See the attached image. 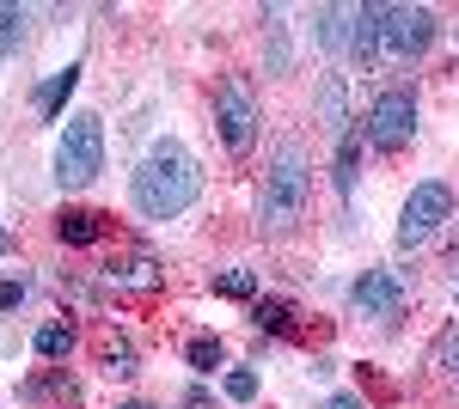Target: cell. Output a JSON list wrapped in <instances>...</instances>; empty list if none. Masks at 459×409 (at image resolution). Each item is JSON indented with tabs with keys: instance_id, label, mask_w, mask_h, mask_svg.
<instances>
[{
	"instance_id": "17",
	"label": "cell",
	"mask_w": 459,
	"mask_h": 409,
	"mask_svg": "<svg viewBox=\"0 0 459 409\" xmlns=\"http://www.w3.org/2000/svg\"><path fill=\"white\" fill-rule=\"evenodd\" d=\"M31 348L43 354V361H68L74 348H80V330H74V324H62V318H49V324H37Z\"/></svg>"
},
{
	"instance_id": "4",
	"label": "cell",
	"mask_w": 459,
	"mask_h": 409,
	"mask_svg": "<svg viewBox=\"0 0 459 409\" xmlns=\"http://www.w3.org/2000/svg\"><path fill=\"white\" fill-rule=\"evenodd\" d=\"M361 135L374 153H404L411 141H417V92L411 86H386L374 110H368V123H361Z\"/></svg>"
},
{
	"instance_id": "12",
	"label": "cell",
	"mask_w": 459,
	"mask_h": 409,
	"mask_svg": "<svg viewBox=\"0 0 459 409\" xmlns=\"http://www.w3.org/2000/svg\"><path fill=\"white\" fill-rule=\"evenodd\" d=\"M318 116H325V129L343 141L355 129V116H350V80L343 73H325V86H318Z\"/></svg>"
},
{
	"instance_id": "9",
	"label": "cell",
	"mask_w": 459,
	"mask_h": 409,
	"mask_svg": "<svg viewBox=\"0 0 459 409\" xmlns=\"http://www.w3.org/2000/svg\"><path fill=\"white\" fill-rule=\"evenodd\" d=\"M99 287L105 294H160L166 287V269L147 251H129V257H110L105 269H99Z\"/></svg>"
},
{
	"instance_id": "16",
	"label": "cell",
	"mask_w": 459,
	"mask_h": 409,
	"mask_svg": "<svg viewBox=\"0 0 459 409\" xmlns=\"http://www.w3.org/2000/svg\"><path fill=\"white\" fill-rule=\"evenodd\" d=\"M294 318H300V311L288 306V300H270V294L251 300V324H257L264 337H294Z\"/></svg>"
},
{
	"instance_id": "1",
	"label": "cell",
	"mask_w": 459,
	"mask_h": 409,
	"mask_svg": "<svg viewBox=\"0 0 459 409\" xmlns=\"http://www.w3.org/2000/svg\"><path fill=\"white\" fill-rule=\"evenodd\" d=\"M196 196H203V166L172 135L153 141L142 159H135V171H129V202H135L142 220H178Z\"/></svg>"
},
{
	"instance_id": "24",
	"label": "cell",
	"mask_w": 459,
	"mask_h": 409,
	"mask_svg": "<svg viewBox=\"0 0 459 409\" xmlns=\"http://www.w3.org/2000/svg\"><path fill=\"white\" fill-rule=\"evenodd\" d=\"M435 361H441V367H447V373L459 379V324L447 330V337H441V354H435Z\"/></svg>"
},
{
	"instance_id": "8",
	"label": "cell",
	"mask_w": 459,
	"mask_h": 409,
	"mask_svg": "<svg viewBox=\"0 0 459 409\" xmlns=\"http://www.w3.org/2000/svg\"><path fill=\"white\" fill-rule=\"evenodd\" d=\"M350 306L361 311V318H398L404 311V281L392 269H361L355 275V287H350Z\"/></svg>"
},
{
	"instance_id": "19",
	"label": "cell",
	"mask_w": 459,
	"mask_h": 409,
	"mask_svg": "<svg viewBox=\"0 0 459 409\" xmlns=\"http://www.w3.org/2000/svg\"><path fill=\"white\" fill-rule=\"evenodd\" d=\"M313 19H318V43H325V49H343V37H350L355 6H318Z\"/></svg>"
},
{
	"instance_id": "3",
	"label": "cell",
	"mask_w": 459,
	"mask_h": 409,
	"mask_svg": "<svg viewBox=\"0 0 459 409\" xmlns=\"http://www.w3.org/2000/svg\"><path fill=\"white\" fill-rule=\"evenodd\" d=\"M99 171H105V116L74 110L62 141H56V183L62 190H86Z\"/></svg>"
},
{
	"instance_id": "14",
	"label": "cell",
	"mask_w": 459,
	"mask_h": 409,
	"mask_svg": "<svg viewBox=\"0 0 459 409\" xmlns=\"http://www.w3.org/2000/svg\"><path fill=\"white\" fill-rule=\"evenodd\" d=\"M80 62H68V68L62 73H49V80H43V86H37L31 92V104H37V116H43V123H56V116H62V104L74 98V86H80Z\"/></svg>"
},
{
	"instance_id": "7",
	"label": "cell",
	"mask_w": 459,
	"mask_h": 409,
	"mask_svg": "<svg viewBox=\"0 0 459 409\" xmlns=\"http://www.w3.org/2000/svg\"><path fill=\"white\" fill-rule=\"evenodd\" d=\"M214 123H221V141H227V153H251V141H257V104L239 80H221V92H214Z\"/></svg>"
},
{
	"instance_id": "25",
	"label": "cell",
	"mask_w": 459,
	"mask_h": 409,
	"mask_svg": "<svg viewBox=\"0 0 459 409\" xmlns=\"http://www.w3.org/2000/svg\"><path fill=\"white\" fill-rule=\"evenodd\" d=\"M25 306V281H0V311H19Z\"/></svg>"
},
{
	"instance_id": "26",
	"label": "cell",
	"mask_w": 459,
	"mask_h": 409,
	"mask_svg": "<svg viewBox=\"0 0 459 409\" xmlns=\"http://www.w3.org/2000/svg\"><path fill=\"white\" fill-rule=\"evenodd\" d=\"M318 409H361V404H355V397H325Z\"/></svg>"
},
{
	"instance_id": "18",
	"label": "cell",
	"mask_w": 459,
	"mask_h": 409,
	"mask_svg": "<svg viewBox=\"0 0 459 409\" xmlns=\"http://www.w3.org/2000/svg\"><path fill=\"white\" fill-rule=\"evenodd\" d=\"M355 171H361V129H350V135L337 141V166H331V183H337L343 202L355 196Z\"/></svg>"
},
{
	"instance_id": "15",
	"label": "cell",
	"mask_w": 459,
	"mask_h": 409,
	"mask_svg": "<svg viewBox=\"0 0 459 409\" xmlns=\"http://www.w3.org/2000/svg\"><path fill=\"white\" fill-rule=\"evenodd\" d=\"M99 367H105L110 379H135V373H142V354H135V342H129V337L105 330V337H99Z\"/></svg>"
},
{
	"instance_id": "27",
	"label": "cell",
	"mask_w": 459,
	"mask_h": 409,
	"mask_svg": "<svg viewBox=\"0 0 459 409\" xmlns=\"http://www.w3.org/2000/svg\"><path fill=\"white\" fill-rule=\"evenodd\" d=\"M117 409H160V404H142V397H129V404H117Z\"/></svg>"
},
{
	"instance_id": "13",
	"label": "cell",
	"mask_w": 459,
	"mask_h": 409,
	"mask_svg": "<svg viewBox=\"0 0 459 409\" xmlns=\"http://www.w3.org/2000/svg\"><path fill=\"white\" fill-rule=\"evenodd\" d=\"M19 397H25V404H80V379L68 373V367H56V373H37V379H25V385H19Z\"/></svg>"
},
{
	"instance_id": "10",
	"label": "cell",
	"mask_w": 459,
	"mask_h": 409,
	"mask_svg": "<svg viewBox=\"0 0 459 409\" xmlns=\"http://www.w3.org/2000/svg\"><path fill=\"white\" fill-rule=\"evenodd\" d=\"M380 49H386V6H355V19H350V55L361 62V73L380 68Z\"/></svg>"
},
{
	"instance_id": "28",
	"label": "cell",
	"mask_w": 459,
	"mask_h": 409,
	"mask_svg": "<svg viewBox=\"0 0 459 409\" xmlns=\"http://www.w3.org/2000/svg\"><path fill=\"white\" fill-rule=\"evenodd\" d=\"M6 251H13V239H6V233H0V257H6Z\"/></svg>"
},
{
	"instance_id": "6",
	"label": "cell",
	"mask_w": 459,
	"mask_h": 409,
	"mask_svg": "<svg viewBox=\"0 0 459 409\" xmlns=\"http://www.w3.org/2000/svg\"><path fill=\"white\" fill-rule=\"evenodd\" d=\"M429 43H435V13L429 6H386V49L380 62H417Z\"/></svg>"
},
{
	"instance_id": "20",
	"label": "cell",
	"mask_w": 459,
	"mask_h": 409,
	"mask_svg": "<svg viewBox=\"0 0 459 409\" xmlns=\"http://www.w3.org/2000/svg\"><path fill=\"white\" fill-rule=\"evenodd\" d=\"M184 361H190V373H221L227 348H221V337H190L184 342Z\"/></svg>"
},
{
	"instance_id": "5",
	"label": "cell",
	"mask_w": 459,
	"mask_h": 409,
	"mask_svg": "<svg viewBox=\"0 0 459 409\" xmlns=\"http://www.w3.org/2000/svg\"><path fill=\"white\" fill-rule=\"evenodd\" d=\"M447 220H454V190H447L441 177H429V183H417V190L404 196V208H398V244L417 251V244H429Z\"/></svg>"
},
{
	"instance_id": "23",
	"label": "cell",
	"mask_w": 459,
	"mask_h": 409,
	"mask_svg": "<svg viewBox=\"0 0 459 409\" xmlns=\"http://www.w3.org/2000/svg\"><path fill=\"white\" fill-rule=\"evenodd\" d=\"M25 6H0V55H19V43H25Z\"/></svg>"
},
{
	"instance_id": "11",
	"label": "cell",
	"mask_w": 459,
	"mask_h": 409,
	"mask_svg": "<svg viewBox=\"0 0 459 409\" xmlns=\"http://www.w3.org/2000/svg\"><path fill=\"white\" fill-rule=\"evenodd\" d=\"M105 233H110V214H99V208H62V214H56V239L68 244V251L99 244Z\"/></svg>"
},
{
	"instance_id": "29",
	"label": "cell",
	"mask_w": 459,
	"mask_h": 409,
	"mask_svg": "<svg viewBox=\"0 0 459 409\" xmlns=\"http://www.w3.org/2000/svg\"><path fill=\"white\" fill-rule=\"evenodd\" d=\"M454 294H459V281H454Z\"/></svg>"
},
{
	"instance_id": "21",
	"label": "cell",
	"mask_w": 459,
	"mask_h": 409,
	"mask_svg": "<svg viewBox=\"0 0 459 409\" xmlns=\"http://www.w3.org/2000/svg\"><path fill=\"white\" fill-rule=\"evenodd\" d=\"M221 391H227V404H257V367H227L221 373Z\"/></svg>"
},
{
	"instance_id": "2",
	"label": "cell",
	"mask_w": 459,
	"mask_h": 409,
	"mask_svg": "<svg viewBox=\"0 0 459 409\" xmlns=\"http://www.w3.org/2000/svg\"><path fill=\"white\" fill-rule=\"evenodd\" d=\"M307 196H313V166L307 153L288 141L276 153V166L264 171V196H257V226L264 233H288L300 214H307Z\"/></svg>"
},
{
	"instance_id": "22",
	"label": "cell",
	"mask_w": 459,
	"mask_h": 409,
	"mask_svg": "<svg viewBox=\"0 0 459 409\" xmlns=\"http://www.w3.org/2000/svg\"><path fill=\"white\" fill-rule=\"evenodd\" d=\"M214 294H221V300H246L251 306V300H257V275L251 269H221L214 275Z\"/></svg>"
}]
</instances>
